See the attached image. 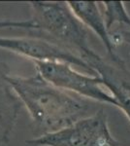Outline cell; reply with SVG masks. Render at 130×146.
I'll return each instance as SVG.
<instances>
[{
    "instance_id": "cell-11",
    "label": "cell",
    "mask_w": 130,
    "mask_h": 146,
    "mask_svg": "<svg viewBox=\"0 0 130 146\" xmlns=\"http://www.w3.org/2000/svg\"><path fill=\"white\" fill-rule=\"evenodd\" d=\"M112 38L115 46L120 43L130 44V28L129 27H117V29L111 32Z\"/></svg>"
},
{
    "instance_id": "cell-4",
    "label": "cell",
    "mask_w": 130,
    "mask_h": 146,
    "mask_svg": "<svg viewBox=\"0 0 130 146\" xmlns=\"http://www.w3.org/2000/svg\"><path fill=\"white\" fill-rule=\"evenodd\" d=\"M35 68L44 79L59 89L100 103L119 108L114 96L103 89L102 80L97 75L78 72L72 64L60 62H35Z\"/></svg>"
},
{
    "instance_id": "cell-7",
    "label": "cell",
    "mask_w": 130,
    "mask_h": 146,
    "mask_svg": "<svg viewBox=\"0 0 130 146\" xmlns=\"http://www.w3.org/2000/svg\"><path fill=\"white\" fill-rule=\"evenodd\" d=\"M68 4L87 29H91L102 41L104 47L107 50L109 58H119L115 50L117 46L106 27L103 11L101 10L99 3L94 1H69Z\"/></svg>"
},
{
    "instance_id": "cell-2",
    "label": "cell",
    "mask_w": 130,
    "mask_h": 146,
    "mask_svg": "<svg viewBox=\"0 0 130 146\" xmlns=\"http://www.w3.org/2000/svg\"><path fill=\"white\" fill-rule=\"evenodd\" d=\"M30 8L36 30L48 34L53 42L79 56L88 66L99 56L90 48L86 27L75 15L68 2L32 1Z\"/></svg>"
},
{
    "instance_id": "cell-3",
    "label": "cell",
    "mask_w": 130,
    "mask_h": 146,
    "mask_svg": "<svg viewBox=\"0 0 130 146\" xmlns=\"http://www.w3.org/2000/svg\"><path fill=\"white\" fill-rule=\"evenodd\" d=\"M29 146H119L113 137L103 108L54 133L26 141Z\"/></svg>"
},
{
    "instance_id": "cell-9",
    "label": "cell",
    "mask_w": 130,
    "mask_h": 146,
    "mask_svg": "<svg viewBox=\"0 0 130 146\" xmlns=\"http://www.w3.org/2000/svg\"><path fill=\"white\" fill-rule=\"evenodd\" d=\"M103 6V15L105 18L106 27L111 33L115 25L117 27L130 28V16L121 1H105L101 2Z\"/></svg>"
},
{
    "instance_id": "cell-5",
    "label": "cell",
    "mask_w": 130,
    "mask_h": 146,
    "mask_svg": "<svg viewBox=\"0 0 130 146\" xmlns=\"http://www.w3.org/2000/svg\"><path fill=\"white\" fill-rule=\"evenodd\" d=\"M0 49L35 62H60L84 69L88 74L95 75L92 69L82 58L75 56L70 51L62 48L49 39L29 38V37H0Z\"/></svg>"
},
{
    "instance_id": "cell-10",
    "label": "cell",
    "mask_w": 130,
    "mask_h": 146,
    "mask_svg": "<svg viewBox=\"0 0 130 146\" xmlns=\"http://www.w3.org/2000/svg\"><path fill=\"white\" fill-rule=\"evenodd\" d=\"M27 28V29H35L36 25L30 19L28 21H0V29L3 28Z\"/></svg>"
},
{
    "instance_id": "cell-8",
    "label": "cell",
    "mask_w": 130,
    "mask_h": 146,
    "mask_svg": "<svg viewBox=\"0 0 130 146\" xmlns=\"http://www.w3.org/2000/svg\"><path fill=\"white\" fill-rule=\"evenodd\" d=\"M7 75L5 65L0 62V146H4L10 139L22 105L7 82Z\"/></svg>"
},
{
    "instance_id": "cell-1",
    "label": "cell",
    "mask_w": 130,
    "mask_h": 146,
    "mask_svg": "<svg viewBox=\"0 0 130 146\" xmlns=\"http://www.w3.org/2000/svg\"><path fill=\"white\" fill-rule=\"evenodd\" d=\"M6 80L41 135L57 131L89 116L92 100L57 88L39 73L30 77L8 74Z\"/></svg>"
},
{
    "instance_id": "cell-6",
    "label": "cell",
    "mask_w": 130,
    "mask_h": 146,
    "mask_svg": "<svg viewBox=\"0 0 130 146\" xmlns=\"http://www.w3.org/2000/svg\"><path fill=\"white\" fill-rule=\"evenodd\" d=\"M89 66L110 91L119 108L130 121V69L121 58H104L98 56Z\"/></svg>"
}]
</instances>
